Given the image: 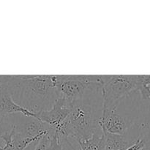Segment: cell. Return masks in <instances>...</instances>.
Here are the masks:
<instances>
[{
    "label": "cell",
    "instance_id": "52a82bcc",
    "mask_svg": "<svg viewBox=\"0 0 150 150\" xmlns=\"http://www.w3.org/2000/svg\"><path fill=\"white\" fill-rule=\"evenodd\" d=\"M21 114L28 117L35 118V114L18 105L11 97L8 91L0 86V115Z\"/></svg>",
    "mask_w": 150,
    "mask_h": 150
},
{
    "label": "cell",
    "instance_id": "3957f363",
    "mask_svg": "<svg viewBox=\"0 0 150 150\" xmlns=\"http://www.w3.org/2000/svg\"><path fill=\"white\" fill-rule=\"evenodd\" d=\"M103 112L111 113L117 110L122 100L138 91L140 76L111 75L102 76Z\"/></svg>",
    "mask_w": 150,
    "mask_h": 150
},
{
    "label": "cell",
    "instance_id": "8fae6325",
    "mask_svg": "<svg viewBox=\"0 0 150 150\" xmlns=\"http://www.w3.org/2000/svg\"><path fill=\"white\" fill-rule=\"evenodd\" d=\"M51 150H64L61 139H60L58 133L57 131H55V130H54V134H53Z\"/></svg>",
    "mask_w": 150,
    "mask_h": 150
},
{
    "label": "cell",
    "instance_id": "6da1fadb",
    "mask_svg": "<svg viewBox=\"0 0 150 150\" xmlns=\"http://www.w3.org/2000/svg\"><path fill=\"white\" fill-rule=\"evenodd\" d=\"M1 86L18 105L34 114L50 110L58 99L56 75L3 76Z\"/></svg>",
    "mask_w": 150,
    "mask_h": 150
},
{
    "label": "cell",
    "instance_id": "7a4b0ae2",
    "mask_svg": "<svg viewBox=\"0 0 150 150\" xmlns=\"http://www.w3.org/2000/svg\"><path fill=\"white\" fill-rule=\"evenodd\" d=\"M102 89L87 92L82 101L72 107L70 115L58 133L61 140L77 142L89 139L95 133L103 131Z\"/></svg>",
    "mask_w": 150,
    "mask_h": 150
},
{
    "label": "cell",
    "instance_id": "5bb4252c",
    "mask_svg": "<svg viewBox=\"0 0 150 150\" xmlns=\"http://www.w3.org/2000/svg\"><path fill=\"white\" fill-rule=\"evenodd\" d=\"M148 149V150H150V148H148V147H146Z\"/></svg>",
    "mask_w": 150,
    "mask_h": 150
},
{
    "label": "cell",
    "instance_id": "7c38bea8",
    "mask_svg": "<svg viewBox=\"0 0 150 150\" xmlns=\"http://www.w3.org/2000/svg\"><path fill=\"white\" fill-rule=\"evenodd\" d=\"M3 83V76H0V86H2Z\"/></svg>",
    "mask_w": 150,
    "mask_h": 150
},
{
    "label": "cell",
    "instance_id": "4fadbf2b",
    "mask_svg": "<svg viewBox=\"0 0 150 150\" xmlns=\"http://www.w3.org/2000/svg\"><path fill=\"white\" fill-rule=\"evenodd\" d=\"M142 150H148V149H147V148L146 147V148H144V149H142Z\"/></svg>",
    "mask_w": 150,
    "mask_h": 150
},
{
    "label": "cell",
    "instance_id": "ba28073f",
    "mask_svg": "<svg viewBox=\"0 0 150 150\" xmlns=\"http://www.w3.org/2000/svg\"><path fill=\"white\" fill-rule=\"evenodd\" d=\"M103 134L105 150H126L133 146L139 139L130 133L118 135L103 132Z\"/></svg>",
    "mask_w": 150,
    "mask_h": 150
},
{
    "label": "cell",
    "instance_id": "5b68a950",
    "mask_svg": "<svg viewBox=\"0 0 150 150\" xmlns=\"http://www.w3.org/2000/svg\"><path fill=\"white\" fill-rule=\"evenodd\" d=\"M71 110V107L64 100L58 98L51 109L36 113L35 118L54 130H58L64 125Z\"/></svg>",
    "mask_w": 150,
    "mask_h": 150
},
{
    "label": "cell",
    "instance_id": "9c48e42d",
    "mask_svg": "<svg viewBox=\"0 0 150 150\" xmlns=\"http://www.w3.org/2000/svg\"><path fill=\"white\" fill-rule=\"evenodd\" d=\"M81 150H105L103 130L95 133L89 139L78 141Z\"/></svg>",
    "mask_w": 150,
    "mask_h": 150
},
{
    "label": "cell",
    "instance_id": "30bf717a",
    "mask_svg": "<svg viewBox=\"0 0 150 150\" xmlns=\"http://www.w3.org/2000/svg\"><path fill=\"white\" fill-rule=\"evenodd\" d=\"M14 128L13 114L0 115V140L10 135ZM4 143V142H3Z\"/></svg>",
    "mask_w": 150,
    "mask_h": 150
},
{
    "label": "cell",
    "instance_id": "277c9868",
    "mask_svg": "<svg viewBox=\"0 0 150 150\" xmlns=\"http://www.w3.org/2000/svg\"><path fill=\"white\" fill-rule=\"evenodd\" d=\"M102 76H57L56 89L58 98L64 100L72 107L83 100L88 92L102 89Z\"/></svg>",
    "mask_w": 150,
    "mask_h": 150
},
{
    "label": "cell",
    "instance_id": "8992f818",
    "mask_svg": "<svg viewBox=\"0 0 150 150\" xmlns=\"http://www.w3.org/2000/svg\"><path fill=\"white\" fill-rule=\"evenodd\" d=\"M133 117L117 112H103L102 127L105 133L125 135L136 125Z\"/></svg>",
    "mask_w": 150,
    "mask_h": 150
},
{
    "label": "cell",
    "instance_id": "9a60e30c",
    "mask_svg": "<svg viewBox=\"0 0 150 150\" xmlns=\"http://www.w3.org/2000/svg\"></svg>",
    "mask_w": 150,
    "mask_h": 150
}]
</instances>
